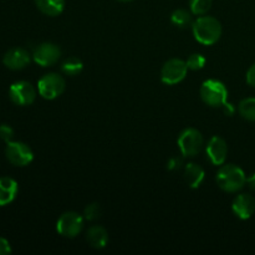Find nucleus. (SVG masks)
Wrapping results in <instances>:
<instances>
[{
	"mask_svg": "<svg viewBox=\"0 0 255 255\" xmlns=\"http://www.w3.org/2000/svg\"><path fill=\"white\" fill-rule=\"evenodd\" d=\"M192 31L197 41L201 42L202 45L211 46L221 39L222 24L216 17L202 15L193 22Z\"/></svg>",
	"mask_w": 255,
	"mask_h": 255,
	"instance_id": "nucleus-1",
	"label": "nucleus"
},
{
	"mask_svg": "<svg viewBox=\"0 0 255 255\" xmlns=\"http://www.w3.org/2000/svg\"><path fill=\"white\" fill-rule=\"evenodd\" d=\"M216 179L219 188L228 193H236L247 184L246 173L236 164H222Z\"/></svg>",
	"mask_w": 255,
	"mask_h": 255,
	"instance_id": "nucleus-2",
	"label": "nucleus"
},
{
	"mask_svg": "<svg viewBox=\"0 0 255 255\" xmlns=\"http://www.w3.org/2000/svg\"><path fill=\"white\" fill-rule=\"evenodd\" d=\"M201 97L208 106H223L228 99V90L223 82L218 80H206L201 86Z\"/></svg>",
	"mask_w": 255,
	"mask_h": 255,
	"instance_id": "nucleus-3",
	"label": "nucleus"
},
{
	"mask_svg": "<svg viewBox=\"0 0 255 255\" xmlns=\"http://www.w3.org/2000/svg\"><path fill=\"white\" fill-rule=\"evenodd\" d=\"M203 142V136H202L201 132L198 129L189 127V128L183 129L181 132L177 143H178L179 149L184 157L193 158L202 151Z\"/></svg>",
	"mask_w": 255,
	"mask_h": 255,
	"instance_id": "nucleus-4",
	"label": "nucleus"
},
{
	"mask_svg": "<svg viewBox=\"0 0 255 255\" xmlns=\"http://www.w3.org/2000/svg\"><path fill=\"white\" fill-rule=\"evenodd\" d=\"M65 80L61 75L50 72L44 75L37 82V91L45 100H55L65 91Z\"/></svg>",
	"mask_w": 255,
	"mask_h": 255,
	"instance_id": "nucleus-5",
	"label": "nucleus"
},
{
	"mask_svg": "<svg viewBox=\"0 0 255 255\" xmlns=\"http://www.w3.org/2000/svg\"><path fill=\"white\" fill-rule=\"evenodd\" d=\"M84 217L76 212H65L56 223V231L65 238H75L84 228Z\"/></svg>",
	"mask_w": 255,
	"mask_h": 255,
	"instance_id": "nucleus-6",
	"label": "nucleus"
},
{
	"mask_svg": "<svg viewBox=\"0 0 255 255\" xmlns=\"http://www.w3.org/2000/svg\"><path fill=\"white\" fill-rule=\"evenodd\" d=\"M5 156L10 163L17 167L27 166L34 159V153H32L31 148L26 143L19 141L7 142L6 148H5Z\"/></svg>",
	"mask_w": 255,
	"mask_h": 255,
	"instance_id": "nucleus-7",
	"label": "nucleus"
},
{
	"mask_svg": "<svg viewBox=\"0 0 255 255\" xmlns=\"http://www.w3.org/2000/svg\"><path fill=\"white\" fill-rule=\"evenodd\" d=\"M188 66L181 59H171L163 65L161 70V80L166 85H177L187 76Z\"/></svg>",
	"mask_w": 255,
	"mask_h": 255,
	"instance_id": "nucleus-8",
	"label": "nucleus"
},
{
	"mask_svg": "<svg viewBox=\"0 0 255 255\" xmlns=\"http://www.w3.org/2000/svg\"><path fill=\"white\" fill-rule=\"evenodd\" d=\"M9 96L17 106H29L36 99V90L30 82L17 81L10 86Z\"/></svg>",
	"mask_w": 255,
	"mask_h": 255,
	"instance_id": "nucleus-9",
	"label": "nucleus"
},
{
	"mask_svg": "<svg viewBox=\"0 0 255 255\" xmlns=\"http://www.w3.org/2000/svg\"><path fill=\"white\" fill-rule=\"evenodd\" d=\"M60 56H61V50L57 45L52 44V42L40 44L39 46H36V49L34 50V54H32L34 61L42 67L56 64Z\"/></svg>",
	"mask_w": 255,
	"mask_h": 255,
	"instance_id": "nucleus-10",
	"label": "nucleus"
},
{
	"mask_svg": "<svg viewBox=\"0 0 255 255\" xmlns=\"http://www.w3.org/2000/svg\"><path fill=\"white\" fill-rule=\"evenodd\" d=\"M206 152L214 166H222V164H224L227 156H228V146L222 137L213 136L207 144Z\"/></svg>",
	"mask_w": 255,
	"mask_h": 255,
	"instance_id": "nucleus-11",
	"label": "nucleus"
},
{
	"mask_svg": "<svg viewBox=\"0 0 255 255\" xmlns=\"http://www.w3.org/2000/svg\"><path fill=\"white\" fill-rule=\"evenodd\" d=\"M232 211L239 219L247 221L255 212V199L248 193L238 194L232 203Z\"/></svg>",
	"mask_w": 255,
	"mask_h": 255,
	"instance_id": "nucleus-12",
	"label": "nucleus"
},
{
	"mask_svg": "<svg viewBox=\"0 0 255 255\" xmlns=\"http://www.w3.org/2000/svg\"><path fill=\"white\" fill-rule=\"evenodd\" d=\"M2 62L10 70H22L30 64V54L21 47H14L4 55Z\"/></svg>",
	"mask_w": 255,
	"mask_h": 255,
	"instance_id": "nucleus-13",
	"label": "nucleus"
},
{
	"mask_svg": "<svg viewBox=\"0 0 255 255\" xmlns=\"http://www.w3.org/2000/svg\"><path fill=\"white\" fill-rule=\"evenodd\" d=\"M19 186L15 179L10 177L0 178V207L7 206L16 198Z\"/></svg>",
	"mask_w": 255,
	"mask_h": 255,
	"instance_id": "nucleus-14",
	"label": "nucleus"
},
{
	"mask_svg": "<svg viewBox=\"0 0 255 255\" xmlns=\"http://www.w3.org/2000/svg\"><path fill=\"white\" fill-rule=\"evenodd\" d=\"M204 177H206L204 169L199 164L191 162L184 167V179L191 188H199L201 184L203 183Z\"/></svg>",
	"mask_w": 255,
	"mask_h": 255,
	"instance_id": "nucleus-15",
	"label": "nucleus"
},
{
	"mask_svg": "<svg viewBox=\"0 0 255 255\" xmlns=\"http://www.w3.org/2000/svg\"><path fill=\"white\" fill-rule=\"evenodd\" d=\"M86 239L95 249H102L109 243V233L101 226H94L87 231Z\"/></svg>",
	"mask_w": 255,
	"mask_h": 255,
	"instance_id": "nucleus-16",
	"label": "nucleus"
},
{
	"mask_svg": "<svg viewBox=\"0 0 255 255\" xmlns=\"http://www.w3.org/2000/svg\"><path fill=\"white\" fill-rule=\"evenodd\" d=\"M35 4L47 16H57L65 9V0H35Z\"/></svg>",
	"mask_w": 255,
	"mask_h": 255,
	"instance_id": "nucleus-17",
	"label": "nucleus"
},
{
	"mask_svg": "<svg viewBox=\"0 0 255 255\" xmlns=\"http://www.w3.org/2000/svg\"><path fill=\"white\" fill-rule=\"evenodd\" d=\"M238 111L244 120L255 122V97H247L242 100L238 106Z\"/></svg>",
	"mask_w": 255,
	"mask_h": 255,
	"instance_id": "nucleus-18",
	"label": "nucleus"
},
{
	"mask_svg": "<svg viewBox=\"0 0 255 255\" xmlns=\"http://www.w3.org/2000/svg\"><path fill=\"white\" fill-rule=\"evenodd\" d=\"M82 69H84V64L77 57H70V59L65 60L61 66L62 72L67 76H77L79 74H81Z\"/></svg>",
	"mask_w": 255,
	"mask_h": 255,
	"instance_id": "nucleus-19",
	"label": "nucleus"
},
{
	"mask_svg": "<svg viewBox=\"0 0 255 255\" xmlns=\"http://www.w3.org/2000/svg\"><path fill=\"white\" fill-rule=\"evenodd\" d=\"M171 21L178 27H187L192 22V16L187 10L177 9L172 12Z\"/></svg>",
	"mask_w": 255,
	"mask_h": 255,
	"instance_id": "nucleus-20",
	"label": "nucleus"
},
{
	"mask_svg": "<svg viewBox=\"0 0 255 255\" xmlns=\"http://www.w3.org/2000/svg\"><path fill=\"white\" fill-rule=\"evenodd\" d=\"M189 5H191L192 14L202 16L211 10L212 0H191Z\"/></svg>",
	"mask_w": 255,
	"mask_h": 255,
	"instance_id": "nucleus-21",
	"label": "nucleus"
},
{
	"mask_svg": "<svg viewBox=\"0 0 255 255\" xmlns=\"http://www.w3.org/2000/svg\"><path fill=\"white\" fill-rule=\"evenodd\" d=\"M206 57L201 54H192L191 56L188 57V60L186 61L187 66H188V70H193V71H197V70L203 69L204 65H206Z\"/></svg>",
	"mask_w": 255,
	"mask_h": 255,
	"instance_id": "nucleus-22",
	"label": "nucleus"
},
{
	"mask_svg": "<svg viewBox=\"0 0 255 255\" xmlns=\"http://www.w3.org/2000/svg\"><path fill=\"white\" fill-rule=\"evenodd\" d=\"M101 216V207L99 203H91L85 208L84 218L86 221H95Z\"/></svg>",
	"mask_w": 255,
	"mask_h": 255,
	"instance_id": "nucleus-23",
	"label": "nucleus"
},
{
	"mask_svg": "<svg viewBox=\"0 0 255 255\" xmlns=\"http://www.w3.org/2000/svg\"><path fill=\"white\" fill-rule=\"evenodd\" d=\"M12 137H14L12 127L9 125H0V139L7 143V142L12 141Z\"/></svg>",
	"mask_w": 255,
	"mask_h": 255,
	"instance_id": "nucleus-24",
	"label": "nucleus"
},
{
	"mask_svg": "<svg viewBox=\"0 0 255 255\" xmlns=\"http://www.w3.org/2000/svg\"><path fill=\"white\" fill-rule=\"evenodd\" d=\"M181 167L182 158H179V157H172L168 161V163H167V168H168L169 171H177V169H179Z\"/></svg>",
	"mask_w": 255,
	"mask_h": 255,
	"instance_id": "nucleus-25",
	"label": "nucleus"
},
{
	"mask_svg": "<svg viewBox=\"0 0 255 255\" xmlns=\"http://www.w3.org/2000/svg\"><path fill=\"white\" fill-rule=\"evenodd\" d=\"M11 253L10 243L5 238H0V255H7Z\"/></svg>",
	"mask_w": 255,
	"mask_h": 255,
	"instance_id": "nucleus-26",
	"label": "nucleus"
},
{
	"mask_svg": "<svg viewBox=\"0 0 255 255\" xmlns=\"http://www.w3.org/2000/svg\"><path fill=\"white\" fill-rule=\"evenodd\" d=\"M247 82H248L249 86L255 87V64L252 65L247 72Z\"/></svg>",
	"mask_w": 255,
	"mask_h": 255,
	"instance_id": "nucleus-27",
	"label": "nucleus"
},
{
	"mask_svg": "<svg viewBox=\"0 0 255 255\" xmlns=\"http://www.w3.org/2000/svg\"><path fill=\"white\" fill-rule=\"evenodd\" d=\"M222 107H223V111H224V114L227 115V116H232V115L236 112V109H234L233 105L228 104V102H226V104H224Z\"/></svg>",
	"mask_w": 255,
	"mask_h": 255,
	"instance_id": "nucleus-28",
	"label": "nucleus"
},
{
	"mask_svg": "<svg viewBox=\"0 0 255 255\" xmlns=\"http://www.w3.org/2000/svg\"><path fill=\"white\" fill-rule=\"evenodd\" d=\"M247 186H248L249 189H252V191H255V173L247 177Z\"/></svg>",
	"mask_w": 255,
	"mask_h": 255,
	"instance_id": "nucleus-29",
	"label": "nucleus"
},
{
	"mask_svg": "<svg viewBox=\"0 0 255 255\" xmlns=\"http://www.w3.org/2000/svg\"><path fill=\"white\" fill-rule=\"evenodd\" d=\"M120 1H132V0H120Z\"/></svg>",
	"mask_w": 255,
	"mask_h": 255,
	"instance_id": "nucleus-30",
	"label": "nucleus"
}]
</instances>
